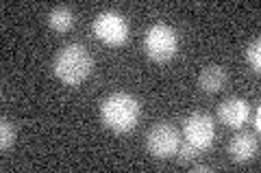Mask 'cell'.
Returning a JSON list of instances; mask_svg holds the SVG:
<instances>
[{
  "label": "cell",
  "mask_w": 261,
  "mask_h": 173,
  "mask_svg": "<svg viewBox=\"0 0 261 173\" xmlns=\"http://www.w3.org/2000/svg\"><path fill=\"white\" fill-rule=\"evenodd\" d=\"M140 113H142L140 102L130 93H124V91H116V93L107 95L100 104L102 123L118 134L130 132V130L137 126V121H140Z\"/></svg>",
  "instance_id": "cell-1"
},
{
  "label": "cell",
  "mask_w": 261,
  "mask_h": 173,
  "mask_svg": "<svg viewBox=\"0 0 261 173\" xmlns=\"http://www.w3.org/2000/svg\"><path fill=\"white\" fill-rule=\"evenodd\" d=\"M94 61L92 54L87 52L85 46L81 44H68L63 46L55 56V74L63 85L76 87L81 82H85L87 76L92 74Z\"/></svg>",
  "instance_id": "cell-2"
},
{
  "label": "cell",
  "mask_w": 261,
  "mask_h": 173,
  "mask_svg": "<svg viewBox=\"0 0 261 173\" xmlns=\"http://www.w3.org/2000/svg\"><path fill=\"white\" fill-rule=\"evenodd\" d=\"M178 50V35L170 24H152L144 35V52L150 61L166 63Z\"/></svg>",
  "instance_id": "cell-3"
},
{
  "label": "cell",
  "mask_w": 261,
  "mask_h": 173,
  "mask_svg": "<svg viewBox=\"0 0 261 173\" xmlns=\"http://www.w3.org/2000/svg\"><path fill=\"white\" fill-rule=\"evenodd\" d=\"M178 145H181V132L172 126V123H154L146 134V150L150 152V156L154 158H170L178 152Z\"/></svg>",
  "instance_id": "cell-4"
},
{
  "label": "cell",
  "mask_w": 261,
  "mask_h": 173,
  "mask_svg": "<svg viewBox=\"0 0 261 173\" xmlns=\"http://www.w3.org/2000/svg\"><path fill=\"white\" fill-rule=\"evenodd\" d=\"M94 35L107 46H122L126 44V39L130 35L128 22L122 18L116 11H102L96 15V20L92 24Z\"/></svg>",
  "instance_id": "cell-5"
},
{
  "label": "cell",
  "mask_w": 261,
  "mask_h": 173,
  "mask_svg": "<svg viewBox=\"0 0 261 173\" xmlns=\"http://www.w3.org/2000/svg\"><path fill=\"white\" fill-rule=\"evenodd\" d=\"M183 134L198 152L209 150L216 139V121L207 113H192L183 123Z\"/></svg>",
  "instance_id": "cell-6"
},
{
  "label": "cell",
  "mask_w": 261,
  "mask_h": 173,
  "mask_svg": "<svg viewBox=\"0 0 261 173\" xmlns=\"http://www.w3.org/2000/svg\"><path fill=\"white\" fill-rule=\"evenodd\" d=\"M250 117V104L244 97H226L218 109V119L226 128H242Z\"/></svg>",
  "instance_id": "cell-7"
},
{
  "label": "cell",
  "mask_w": 261,
  "mask_h": 173,
  "mask_svg": "<svg viewBox=\"0 0 261 173\" xmlns=\"http://www.w3.org/2000/svg\"><path fill=\"white\" fill-rule=\"evenodd\" d=\"M259 150L257 136L252 132H240L231 139L228 143V156L235 162H248L250 158H255V154Z\"/></svg>",
  "instance_id": "cell-8"
},
{
  "label": "cell",
  "mask_w": 261,
  "mask_h": 173,
  "mask_svg": "<svg viewBox=\"0 0 261 173\" xmlns=\"http://www.w3.org/2000/svg\"><path fill=\"white\" fill-rule=\"evenodd\" d=\"M226 85V72L220 65H207L198 76V87L207 93H218Z\"/></svg>",
  "instance_id": "cell-9"
},
{
  "label": "cell",
  "mask_w": 261,
  "mask_h": 173,
  "mask_svg": "<svg viewBox=\"0 0 261 173\" xmlns=\"http://www.w3.org/2000/svg\"><path fill=\"white\" fill-rule=\"evenodd\" d=\"M48 26L55 32H68L74 26V13H72L70 7H55L48 13Z\"/></svg>",
  "instance_id": "cell-10"
},
{
  "label": "cell",
  "mask_w": 261,
  "mask_h": 173,
  "mask_svg": "<svg viewBox=\"0 0 261 173\" xmlns=\"http://www.w3.org/2000/svg\"><path fill=\"white\" fill-rule=\"evenodd\" d=\"M13 143H15V126L9 119H3V123H0V147L7 152L9 147H13Z\"/></svg>",
  "instance_id": "cell-11"
},
{
  "label": "cell",
  "mask_w": 261,
  "mask_h": 173,
  "mask_svg": "<svg viewBox=\"0 0 261 173\" xmlns=\"http://www.w3.org/2000/svg\"><path fill=\"white\" fill-rule=\"evenodd\" d=\"M246 61H248V65L255 72L261 70V41L259 39H252L248 44V48H246Z\"/></svg>",
  "instance_id": "cell-12"
},
{
  "label": "cell",
  "mask_w": 261,
  "mask_h": 173,
  "mask_svg": "<svg viewBox=\"0 0 261 173\" xmlns=\"http://www.w3.org/2000/svg\"><path fill=\"white\" fill-rule=\"evenodd\" d=\"M176 154H178V160L185 164V162H192L196 156H198V150H196L194 145H190V143L185 141L183 145H178V152H176Z\"/></svg>",
  "instance_id": "cell-13"
},
{
  "label": "cell",
  "mask_w": 261,
  "mask_h": 173,
  "mask_svg": "<svg viewBox=\"0 0 261 173\" xmlns=\"http://www.w3.org/2000/svg\"><path fill=\"white\" fill-rule=\"evenodd\" d=\"M252 126H255V132H259V130H261V109H259V106L255 109V117H252Z\"/></svg>",
  "instance_id": "cell-14"
},
{
  "label": "cell",
  "mask_w": 261,
  "mask_h": 173,
  "mask_svg": "<svg viewBox=\"0 0 261 173\" xmlns=\"http://www.w3.org/2000/svg\"><path fill=\"white\" fill-rule=\"evenodd\" d=\"M211 167H207V164H194V171H209Z\"/></svg>",
  "instance_id": "cell-15"
}]
</instances>
